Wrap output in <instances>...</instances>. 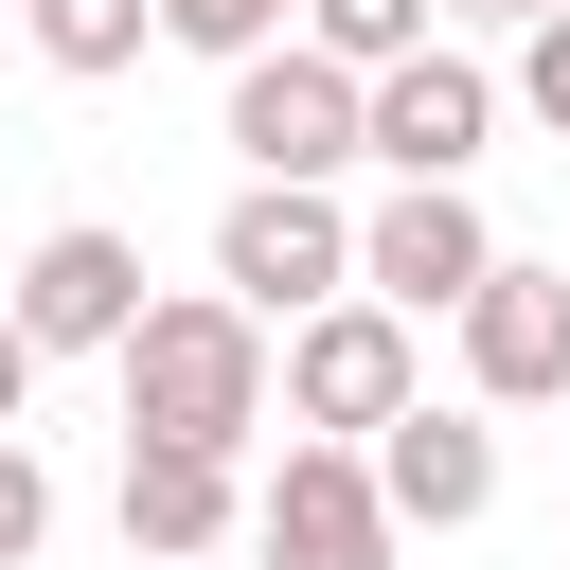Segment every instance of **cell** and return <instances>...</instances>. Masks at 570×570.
<instances>
[{
    "label": "cell",
    "instance_id": "2e32d148",
    "mask_svg": "<svg viewBox=\"0 0 570 570\" xmlns=\"http://www.w3.org/2000/svg\"><path fill=\"white\" fill-rule=\"evenodd\" d=\"M499 107H534V125L570 142V18H517V89H499Z\"/></svg>",
    "mask_w": 570,
    "mask_h": 570
},
{
    "label": "cell",
    "instance_id": "5b68a950",
    "mask_svg": "<svg viewBox=\"0 0 570 570\" xmlns=\"http://www.w3.org/2000/svg\"><path fill=\"white\" fill-rule=\"evenodd\" d=\"M481 142H499V71L481 53H392V71H356V160L374 178H481Z\"/></svg>",
    "mask_w": 570,
    "mask_h": 570
},
{
    "label": "cell",
    "instance_id": "30bf717a",
    "mask_svg": "<svg viewBox=\"0 0 570 570\" xmlns=\"http://www.w3.org/2000/svg\"><path fill=\"white\" fill-rule=\"evenodd\" d=\"M356 463H374L392 534H481V517H499V410H463V392H410Z\"/></svg>",
    "mask_w": 570,
    "mask_h": 570
},
{
    "label": "cell",
    "instance_id": "5bb4252c",
    "mask_svg": "<svg viewBox=\"0 0 570 570\" xmlns=\"http://www.w3.org/2000/svg\"><path fill=\"white\" fill-rule=\"evenodd\" d=\"M53 552V463H36V428H0V570H36Z\"/></svg>",
    "mask_w": 570,
    "mask_h": 570
},
{
    "label": "cell",
    "instance_id": "ba28073f",
    "mask_svg": "<svg viewBox=\"0 0 570 570\" xmlns=\"http://www.w3.org/2000/svg\"><path fill=\"white\" fill-rule=\"evenodd\" d=\"M232 160L249 178H356V71L303 53V36L232 53Z\"/></svg>",
    "mask_w": 570,
    "mask_h": 570
},
{
    "label": "cell",
    "instance_id": "3957f363",
    "mask_svg": "<svg viewBox=\"0 0 570 570\" xmlns=\"http://www.w3.org/2000/svg\"><path fill=\"white\" fill-rule=\"evenodd\" d=\"M338 285H356V196H338V178H232V214H214V303L303 321V303H338Z\"/></svg>",
    "mask_w": 570,
    "mask_h": 570
},
{
    "label": "cell",
    "instance_id": "8992f818",
    "mask_svg": "<svg viewBox=\"0 0 570 570\" xmlns=\"http://www.w3.org/2000/svg\"><path fill=\"white\" fill-rule=\"evenodd\" d=\"M481 267H499V214H481L463 178H374V214H356V303H392V321H445Z\"/></svg>",
    "mask_w": 570,
    "mask_h": 570
},
{
    "label": "cell",
    "instance_id": "9c48e42d",
    "mask_svg": "<svg viewBox=\"0 0 570 570\" xmlns=\"http://www.w3.org/2000/svg\"><path fill=\"white\" fill-rule=\"evenodd\" d=\"M0 321L36 338V374H53V356H107V338L142 321V232H107V214L36 232V249H18V285H0Z\"/></svg>",
    "mask_w": 570,
    "mask_h": 570
},
{
    "label": "cell",
    "instance_id": "4fadbf2b",
    "mask_svg": "<svg viewBox=\"0 0 570 570\" xmlns=\"http://www.w3.org/2000/svg\"><path fill=\"white\" fill-rule=\"evenodd\" d=\"M285 36L338 53V71H392V53H428L445 18H428V0H285Z\"/></svg>",
    "mask_w": 570,
    "mask_h": 570
},
{
    "label": "cell",
    "instance_id": "9a60e30c",
    "mask_svg": "<svg viewBox=\"0 0 570 570\" xmlns=\"http://www.w3.org/2000/svg\"><path fill=\"white\" fill-rule=\"evenodd\" d=\"M160 36L232 71V53H267V36H285V0H160Z\"/></svg>",
    "mask_w": 570,
    "mask_h": 570
},
{
    "label": "cell",
    "instance_id": "52a82bcc",
    "mask_svg": "<svg viewBox=\"0 0 570 570\" xmlns=\"http://www.w3.org/2000/svg\"><path fill=\"white\" fill-rule=\"evenodd\" d=\"M445 338H463V410H570V267L499 249L445 303Z\"/></svg>",
    "mask_w": 570,
    "mask_h": 570
},
{
    "label": "cell",
    "instance_id": "d6986e66",
    "mask_svg": "<svg viewBox=\"0 0 570 570\" xmlns=\"http://www.w3.org/2000/svg\"><path fill=\"white\" fill-rule=\"evenodd\" d=\"M0 18H18V0H0Z\"/></svg>",
    "mask_w": 570,
    "mask_h": 570
},
{
    "label": "cell",
    "instance_id": "e0dca14e",
    "mask_svg": "<svg viewBox=\"0 0 570 570\" xmlns=\"http://www.w3.org/2000/svg\"><path fill=\"white\" fill-rule=\"evenodd\" d=\"M18 410H36V338L0 321V428H18Z\"/></svg>",
    "mask_w": 570,
    "mask_h": 570
},
{
    "label": "cell",
    "instance_id": "277c9868",
    "mask_svg": "<svg viewBox=\"0 0 570 570\" xmlns=\"http://www.w3.org/2000/svg\"><path fill=\"white\" fill-rule=\"evenodd\" d=\"M267 570H392L410 534H392V499H374V463L356 445H321V428H285V463L249 481V517H232Z\"/></svg>",
    "mask_w": 570,
    "mask_h": 570
},
{
    "label": "cell",
    "instance_id": "7c38bea8",
    "mask_svg": "<svg viewBox=\"0 0 570 570\" xmlns=\"http://www.w3.org/2000/svg\"><path fill=\"white\" fill-rule=\"evenodd\" d=\"M18 36H36V71H71V89H107V71H142V36H160V0H18Z\"/></svg>",
    "mask_w": 570,
    "mask_h": 570
},
{
    "label": "cell",
    "instance_id": "7a4b0ae2",
    "mask_svg": "<svg viewBox=\"0 0 570 570\" xmlns=\"http://www.w3.org/2000/svg\"><path fill=\"white\" fill-rule=\"evenodd\" d=\"M428 392V321H392V303H303V321H267V410L285 428H321V445H374L392 410Z\"/></svg>",
    "mask_w": 570,
    "mask_h": 570
},
{
    "label": "cell",
    "instance_id": "8fae6325",
    "mask_svg": "<svg viewBox=\"0 0 570 570\" xmlns=\"http://www.w3.org/2000/svg\"><path fill=\"white\" fill-rule=\"evenodd\" d=\"M107 517H125V552H142V570H214V552H232V517H249V463H214V445H125Z\"/></svg>",
    "mask_w": 570,
    "mask_h": 570
},
{
    "label": "cell",
    "instance_id": "6da1fadb",
    "mask_svg": "<svg viewBox=\"0 0 570 570\" xmlns=\"http://www.w3.org/2000/svg\"><path fill=\"white\" fill-rule=\"evenodd\" d=\"M107 374H125V445L249 463V428H267V321L214 303V285H142V321L107 338Z\"/></svg>",
    "mask_w": 570,
    "mask_h": 570
},
{
    "label": "cell",
    "instance_id": "ac0fdd59",
    "mask_svg": "<svg viewBox=\"0 0 570 570\" xmlns=\"http://www.w3.org/2000/svg\"><path fill=\"white\" fill-rule=\"evenodd\" d=\"M428 18H534V0H428Z\"/></svg>",
    "mask_w": 570,
    "mask_h": 570
}]
</instances>
